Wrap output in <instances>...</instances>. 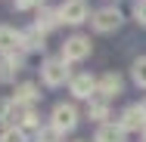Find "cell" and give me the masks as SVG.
<instances>
[{"instance_id":"cell-1","label":"cell","mask_w":146,"mask_h":142,"mask_svg":"<svg viewBox=\"0 0 146 142\" xmlns=\"http://www.w3.org/2000/svg\"><path fill=\"white\" fill-rule=\"evenodd\" d=\"M78 120H81V111H78L75 102H56L53 111H50V127L59 133H72L78 127Z\"/></svg>"},{"instance_id":"cell-2","label":"cell","mask_w":146,"mask_h":142,"mask_svg":"<svg viewBox=\"0 0 146 142\" xmlns=\"http://www.w3.org/2000/svg\"><path fill=\"white\" fill-rule=\"evenodd\" d=\"M40 77H44V84L47 86H62V84H72V68H68V62L62 56L56 59H47L44 65H40Z\"/></svg>"},{"instance_id":"cell-3","label":"cell","mask_w":146,"mask_h":142,"mask_svg":"<svg viewBox=\"0 0 146 142\" xmlns=\"http://www.w3.org/2000/svg\"><path fill=\"white\" fill-rule=\"evenodd\" d=\"M121 22H124V16L118 12V6H100L90 12V25L96 34H112L121 28Z\"/></svg>"},{"instance_id":"cell-4","label":"cell","mask_w":146,"mask_h":142,"mask_svg":"<svg viewBox=\"0 0 146 142\" xmlns=\"http://www.w3.org/2000/svg\"><path fill=\"white\" fill-rule=\"evenodd\" d=\"M90 50H93L90 37L72 34V37H65V43H62V59H65V62H81V59L90 56Z\"/></svg>"},{"instance_id":"cell-5","label":"cell","mask_w":146,"mask_h":142,"mask_svg":"<svg viewBox=\"0 0 146 142\" xmlns=\"http://www.w3.org/2000/svg\"><path fill=\"white\" fill-rule=\"evenodd\" d=\"M59 19H62L65 25H81V22L90 19V9H87L84 0H65V3L59 6Z\"/></svg>"},{"instance_id":"cell-6","label":"cell","mask_w":146,"mask_h":142,"mask_svg":"<svg viewBox=\"0 0 146 142\" xmlns=\"http://www.w3.org/2000/svg\"><path fill=\"white\" fill-rule=\"evenodd\" d=\"M13 53H25L22 50V31L13 25H0V56H13Z\"/></svg>"},{"instance_id":"cell-7","label":"cell","mask_w":146,"mask_h":142,"mask_svg":"<svg viewBox=\"0 0 146 142\" xmlns=\"http://www.w3.org/2000/svg\"><path fill=\"white\" fill-rule=\"evenodd\" d=\"M96 80L100 77H93V74H75L72 77V84H68V93L75 96V99H93L96 96Z\"/></svg>"},{"instance_id":"cell-8","label":"cell","mask_w":146,"mask_h":142,"mask_svg":"<svg viewBox=\"0 0 146 142\" xmlns=\"http://www.w3.org/2000/svg\"><path fill=\"white\" fill-rule=\"evenodd\" d=\"M118 127H121L124 133H143L146 117H143V111H140V105H127L124 111L118 114Z\"/></svg>"},{"instance_id":"cell-9","label":"cell","mask_w":146,"mask_h":142,"mask_svg":"<svg viewBox=\"0 0 146 142\" xmlns=\"http://www.w3.org/2000/svg\"><path fill=\"white\" fill-rule=\"evenodd\" d=\"M121 90H124V80L115 71H109L96 80V96H103V99H115V96H121Z\"/></svg>"},{"instance_id":"cell-10","label":"cell","mask_w":146,"mask_h":142,"mask_svg":"<svg viewBox=\"0 0 146 142\" xmlns=\"http://www.w3.org/2000/svg\"><path fill=\"white\" fill-rule=\"evenodd\" d=\"M25 53H13V56H0V84H13L16 74L22 71Z\"/></svg>"},{"instance_id":"cell-11","label":"cell","mask_w":146,"mask_h":142,"mask_svg":"<svg viewBox=\"0 0 146 142\" xmlns=\"http://www.w3.org/2000/svg\"><path fill=\"white\" fill-rule=\"evenodd\" d=\"M62 25V19H59V9H50V6H40L37 9V19H34V28L44 31V34H50L53 28Z\"/></svg>"},{"instance_id":"cell-12","label":"cell","mask_w":146,"mask_h":142,"mask_svg":"<svg viewBox=\"0 0 146 142\" xmlns=\"http://www.w3.org/2000/svg\"><path fill=\"white\" fill-rule=\"evenodd\" d=\"M44 46H47V34H44V31H37L34 25L22 31V50H25V53H40Z\"/></svg>"},{"instance_id":"cell-13","label":"cell","mask_w":146,"mask_h":142,"mask_svg":"<svg viewBox=\"0 0 146 142\" xmlns=\"http://www.w3.org/2000/svg\"><path fill=\"white\" fill-rule=\"evenodd\" d=\"M93 142H127V133L118 124H100L93 133Z\"/></svg>"},{"instance_id":"cell-14","label":"cell","mask_w":146,"mask_h":142,"mask_svg":"<svg viewBox=\"0 0 146 142\" xmlns=\"http://www.w3.org/2000/svg\"><path fill=\"white\" fill-rule=\"evenodd\" d=\"M37 99H40V93H37V86L28 84V80L19 84V86H16V93H13V102H16V105H25V108H34Z\"/></svg>"},{"instance_id":"cell-15","label":"cell","mask_w":146,"mask_h":142,"mask_svg":"<svg viewBox=\"0 0 146 142\" xmlns=\"http://www.w3.org/2000/svg\"><path fill=\"white\" fill-rule=\"evenodd\" d=\"M87 117L96 120V124H109V120H106V117H109V99L93 96V99L87 102Z\"/></svg>"},{"instance_id":"cell-16","label":"cell","mask_w":146,"mask_h":142,"mask_svg":"<svg viewBox=\"0 0 146 142\" xmlns=\"http://www.w3.org/2000/svg\"><path fill=\"white\" fill-rule=\"evenodd\" d=\"M131 74H134V84L146 90V56L134 59V65H131Z\"/></svg>"},{"instance_id":"cell-17","label":"cell","mask_w":146,"mask_h":142,"mask_svg":"<svg viewBox=\"0 0 146 142\" xmlns=\"http://www.w3.org/2000/svg\"><path fill=\"white\" fill-rule=\"evenodd\" d=\"M0 142H25V133L19 127H3L0 130Z\"/></svg>"},{"instance_id":"cell-18","label":"cell","mask_w":146,"mask_h":142,"mask_svg":"<svg viewBox=\"0 0 146 142\" xmlns=\"http://www.w3.org/2000/svg\"><path fill=\"white\" fill-rule=\"evenodd\" d=\"M34 142H62V133H59V130H53V127H40Z\"/></svg>"},{"instance_id":"cell-19","label":"cell","mask_w":146,"mask_h":142,"mask_svg":"<svg viewBox=\"0 0 146 142\" xmlns=\"http://www.w3.org/2000/svg\"><path fill=\"white\" fill-rule=\"evenodd\" d=\"M131 12H134V22L137 25H146V0H137Z\"/></svg>"},{"instance_id":"cell-20","label":"cell","mask_w":146,"mask_h":142,"mask_svg":"<svg viewBox=\"0 0 146 142\" xmlns=\"http://www.w3.org/2000/svg\"><path fill=\"white\" fill-rule=\"evenodd\" d=\"M44 0H16V9H22V12H28V9H37Z\"/></svg>"},{"instance_id":"cell-21","label":"cell","mask_w":146,"mask_h":142,"mask_svg":"<svg viewBox=\"0 0 146 142\" xmlns=\"http://www.w3.org/2000/svg\"><path fill=\"white\" fill-rule=\"evenodd\" d=\"M140 111H143V117H146V99H143V102H140Z\"/></svg>"},{"instance_id":"cell-22","label":"cell","mask_w":146,"mask_h":142,"mask_svg":"<svg viewBox=\"0 0 146 142\" xmlns=\"http://www.w3.org/2000/svg\"><path fill=\"white\" fill-rule=\"evenodd\" d=\"M143 142H146V127H143Z\"/></svg>"},{"instance_id":"cell-23","label":"cell","mask_w":146,"mask_h":142,"mask_svg":"<svg viewBox=\"0 0 146 142\" xmlns=\"http://www.w3.org/2000/svg\"><path fill=\"white\" fill-rule=\"evenodd\" d=\"M75 142H87V139H75Z\"/></svg>"}]
</instances>
